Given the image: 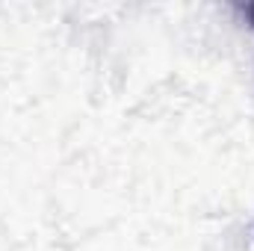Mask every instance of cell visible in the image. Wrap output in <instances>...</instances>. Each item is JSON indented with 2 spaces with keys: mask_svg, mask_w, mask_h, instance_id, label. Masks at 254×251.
<instances>
[{
  "mask_svg": "<svg viewBox=\"0 0 254 251\" xmlns=\"http://www.w3.org/2000/svg\"><path fill=\"white\" fill-rule=\"evenodd\" d=\"M243 15L249 18V24L254 27V3H246V6H243Z\"/></svg>",
  "mask_w": 254,
  "mask_h": 251,
  "instance_id": "obj_1",
  "label": "cell"
}]
</instances>
